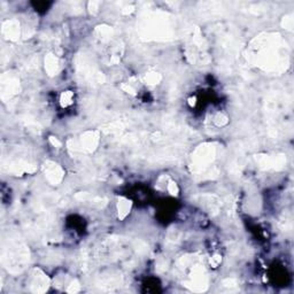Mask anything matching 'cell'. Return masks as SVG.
<instances>
[{"label": "cell", "mask_w": 294, "mask_h": 294, "mask_svg": "<svg viewBox=\"0 0 294 294\" xmlns=\"http://www.w3.org/2000/svg\"><path fill=\"white\" fill-rule=\"evenodd\" d=\"M71 100H72V93L71 92H64L63 94H62V97H61V101L63 102L64 103V106H67V105H69L70 102H71Z\"/></svg>", "instance_id": "obj_3"}, {"label": "cell", "mask_w": 294, "mask_h": 294, "mask_svg": "<svg viewBox=\"0 0 294 294\" xmlns=\"http://www.w3.org/2000/svg\"><path fill=\"white\" fill-rule=\"evenodd\" d=\"M46 69H47V71H48L51 75L57 71V57H53V55H49V57H47V60H46Z\"/></svg>", "instance_id": "obj_1"}, {"label": "cell", "mask_w": 294, "mask_h": 294, "mask_svg": "<svg viewBox=\"0 0 294 294\" xmlns=\"http://www.w3.org/2000/svg\"><path fill=\"white\" fill-rule=\"evenodd\" d=\"M169 191H170V193H171V194H177L178 189H177V186H176V184H175V183H170V184H169Z\"/></svg>", "instance_id": "obj_5"}, {"label": "cell", "mask_w": 294, "mask_h": 294, "mask_svg": "<svg viewBox=\"0 0 294 294\" xmlns=\"http://www.w3.org/2000/svg\"><path fill=\"white\" fill-rule=\"evenodd\" d=\"M129 209H130V201L128 200H121V202L118 204V213L121 214V217H124L126 214L129 213Z\"/></svg>", "instance_id": "obj_2"}, {"label": "cell", "mask_w": 294, "mask_h": 294, "mask_svg": "<svg viewBox=\"0 0 294 294\" xmlns=\"http://www.w3.org/2000/svg\"><path fill=\"white\" fill-rule=\"evenodd\" d=\"M160 76L158 75V74H148V75L146 76V80L147 82H149L151 84H155V83H158V80H160Z\"/></svg>", "instance_id": "obj_4"}]
</instances>
